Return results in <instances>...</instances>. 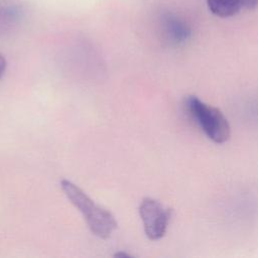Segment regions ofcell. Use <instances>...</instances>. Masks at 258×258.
I'll return each instance as SVG.
<instances>
[{"label": "cell", "mask_w": 258, "mask_h": 258, "mask_svg": "<svg viewBox=\"0 0 258 258\" xmlns=\"http://www.w3.org/2000/svg\"><path fill=\"white\" fill-rule=\"evenodd\" d=\"M60 186L70 202L82 213L93 234L107 239L117 228L114 216L97 205L83 189L68 179H61Z\"/></svg>", "instance_id": "6da1fadb"}, {"label": "cell", "mask_w": 258, "mask_h": 258, "mask_svg": "<svg viewBox=\"0 0 258 258\" xmlns=\"http://www.w3.org/2000/svg\"><path fill=\"white\" fill-rule=\"evenodd\" d=\"M185 107L188 114L209 139L221 144L230 138L229 122L218 108L206 104L196 96L186 99Z\"/></svg>", "instance_id": "7a4b0ae2"}, {"label": "cell", "mask_w": 258, "mask_h": 258, "mask_svg": "<svg viewBox=\"0 0 258 258\" xmlns=\"http://www.w3.org/2000/svg\"><path fill=\"white\" fill-rule=\"evenodd\" d=\"M171 214V209L165 208L154 199L144 198L141 201L139 215L143 223L144 232L150 240H158L164 236Z\"/></svg>", "instance_id": "3957f363"}, {"label": "cell", "mask_w": 258, "mask_h": 258, "mask_svg": "<svg viewBox=\"0 0 258 258\" xmlns=\"http://www.w3.org/2000/svg\"><path fill=\"white\" fill-rule=\"evenodd\" d=\"M162 26L166 36L174 43H181L190 35V29L187 24L172 14L163 16Z\"/></svg>", "instance_id": "277c9868"}, {"label": "cell", "mask_w": 258, "mask_h": 258, "mask_svg": "<svg viewBox=\"0 0 258 258\" xmlns=\"http://www.w3.org/2000/svg\"><path fill=\"white\" fill-rule=\"evenodd\" d=\"M207 4L214 15L223 18L236 15L242 7L239 0H207Z\"/></svg>", "instance_id": "5b68a950"}, {"label": "cell", "mask_w": 258, "mask_h": 258, "mask_svg": "<svg viewBox=\"0 0 258 258\" xmlns=\"http://www.w3.org/2000/svg\"><path fill=\"white\" fill-rule=\"evenodd\" d=\"M20 14L19 7L11 3H6L0 1V19L13 20L17 18Z\"/></svg>", "instance_id": "8992f818"}, {"label": "cell", "mask_w": 258, "mask_h": 258, "mask_svg": "<svg viewBox=\"0 0 258 258\" xmlns=\"http://www.w3.org/2000/svg\"><path fill=\"white\" fill-rule=\"evenodd\" d=\"M242 7L247 9H254L258 5V0H239Z\"/></svg>", "instance_id": "52a82bcc"}, {"label": "cell", "mask_w": 258, "mask_h": 258, "mask_svg": "<svg viewBox=\"0 0 258 258\" xmlns=\"http://www.w3.org/2000/svg\"><path fill=\"white\" fill-rule=\"evenodd\" d=\"M6 68H7V61L5 59V57L0 54V79L3 77L5 71H6Z\"/></svg>", "instance_id": "ba28073f"}, {"label": "cell", "mask_w": 258, "mask_h": 258, "mask_svg": "<svg viewBox=\"0 0 258 258\" xmlns=\"http://www.w3.org/2000/svg\"><path fill=\"white\" fill-rule=\"evenodd\" d=\"M114 256L115 257H122V258H124V257H131L129 254H127L125 252H117Z\"/></svg>", "instance_id": "9c48e42d"}]
</instances>
